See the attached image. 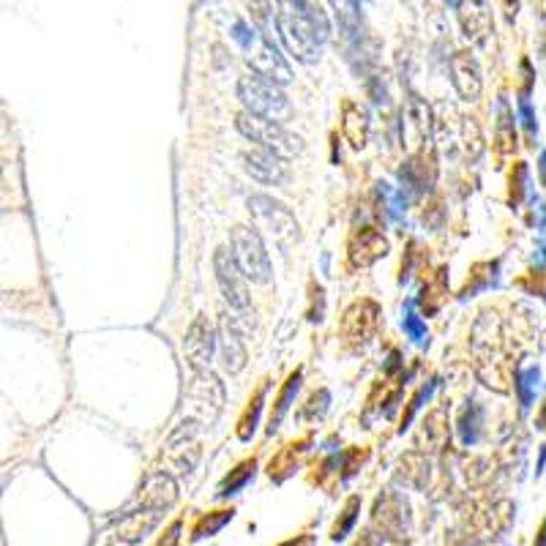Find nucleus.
Instances as JSON below:
<instances>
[{
    "label": "nucleus",
    "instance_id": "3",
    "mask_svg": "<svg viewBox=\"0 0 546 546\" xmlns=\"http://www.w3.org/2000/svg\"><path fill=\"white\" fill-rule=\"evenodd\" d=\"M186 420H194L200 426H210L224 410V385L210 369L194 372L189 388H186Z\"/></svg>",
    "mask_w": 546,
    "mask_h": 546
},
{
    "label": "nucleus",
    "instance_id": "34",
    "mask_svg": "<svg viewBox=\"0 0 546 546\" xmlns=\"http://www.w3.org/2000/svg\"><path fill=\"white\" fill-rule=\"evenodd\" d=\"M358 511H360V497H350V500L344 503V511H341L339 522L334 525V530H331V538H334V541H341V538L353 530V525H356V519H358Z\"/></svg>",
    "mask_w": 546,
    "mask_h": 546
},
{
    "label": "nucleus",
    "instance_id": "41",
    "mask_svg": "<svg viewBox=\"0 0 546 546\" xmlns=\"http://www.w3.org/2000/svg\"><path fill=\"white\" fill-rule=\"evenodd\" d=\"M519 118H522V126L527 131V140H535V131H538V123H535V112L527 99H519Z\"/></svg>",
    "mask_w": 546,
    "mask_h": 546
},
{
    "label": "nucleus",
    "instance_id": "54",
    "mask_svg": "<svg viewBox=\"0 0 546 546\" xmlns=\"http://www.w3.org/2000/svg\"><path fill=\"white\" fill-rule=\"evenodd\" d=\"M541 260H546V246L541 249Z\"/></svg>",
    "mask_w": 546,
    "mask_h": 546
},
{
    "label": "nucleus",
    "instance_id": "51",
    "mask_svg": "<svg viewBox=\"0 0 546 546\" xmlns=\"http://www.w3.org/2000/svg\"><path fill=\"white\" fill-rule=\"evenodd\" d=\"M538 426L546 429V401H544V407H541V413H538Z\"/></svg>",
    "mask_w": 546,
    "mask_h": 546
},
{
    "label": "nucleus",
    "instance_id": "16",
    "mask_svg": "<svg viewBox=\"0 0 546 546\" xmlns=\"http://www.w3.org/2000/svg\"><path fill=\"white\" fill-rule=\"evenodd\" d=\"M451 80H454V87L464 102H475L481 96V68H478V61L470 52H456L451 58Z\"/></svg>",
    "mask_w": 546,
    "mask_h": 546
},
{
    "label": "nucleus",
    "instance_id": "15",
    "mask_svg": "<svg viewBox=\"0 0 546 546\" xmlns=\"http://www.w3.org/2000/svg\"><path fill=\"white\" fill-rule=\"evenodd\" d=\"M243 331L238 328L235 317L222 315L219 320V350H222V363L230 375H238L246 366V344H243Z\"/></svg>",
    "mask_w": 546,
    "mask_h": 546
},
{
    "label": "nucleus",
    "instance_id": "48",
    "mask_svg": "<svg viewBox=\"0 0 546 546\" xmlns=\"http://www.w3.org/2000/svg\"><path fill=\"white\" fill-rule=\"evenodd\" d=\"M538 172H541V183H544L546 189V150L541 153V159H538Z\"/></svg>",
    "mask_w": 546,
    "mask_h": 546
},
{
    "label": "nucleus",
    "instance_id": "32",
    "mask_svg": "<svg viewBox=\"0 0 546 546\" xmlns=\"http://www.w3.org/2000/svg\"><path fill=\"white\" fill-rule=\"evenodd\" d=\"M538 377H541V372H538L535 366H530V369H522V372L516 375V391H519V401H522V410H530V404H533V396H535V388H538Z\"/></svg>",
    "mask_w": 546,
    "mask_h": 546
},
{
    "label": "nucleus",
    "instance_id": "23",
    "mask_svg": "<svg viewBox=\"0 0 546 546\" xmlns=\"http://www.w3.org/2000/svg\"><path fill=\"white\" fill-rule=\"evenodd\" d=\"M175 497H178V486H175V481L169 478L167 473L153 475V478L142 486V492H140V500H142V505H145L147 511L169 508V505L175 503Z\"/></svg>",
    "mask_w": 546,
    "mask_h": 546
},
{
    "label": "nucleus",
    "instance_id": "20",
    "mask_svg": "<svg viewBox=\"0 0 546 546\" xmlns=\"http://www.w3.org/2000/svg\"><path fill=\"white\" fill-rule=\"evenodd\" d=\"M341 134H344V140L350 142V147H366L369 142V112H366V107H360L358 102H344L341 107Z\"/></svg>",
    "mask_w": 546,
    "mask_h": 546
},
{
    "label": "nucleus",
    "instance_id": "40",
    "mask_svg": "<svg viewBox=\"0 0 546 546\" xmlns=\"http://www.w3.org/2000/svg\"><path fill=\"white\" fill-rule=\"evenodd\" d=\"M252 20L257 22V28L262 30V36H268L271 39V6H268V0H252Z\"/></svg>",
    "mask_w": 546,
    "mask_h": 546
},
{
    "label": "nucleus",
    "instance_id": "12",
    "mask_svg": "<svg viewBox=\"0 0 546 546\" xmlns=\"http://www.w3.org/2000/svg\"><path fill=\"white\" fill-rule=\"evenodd\" d=\"M372 522H375V527H377L382 535L401 538L404 530H407V500H401V495H396V492L382 495L377 503H375Z\"/></svg>",
    "mask_w": 546,
    "mask_h": 546
},
{
    "label": "nucleus",
    "instance_id": "24",
    "mask_svg": "<svg viewBox=\"0 0 546 546\" xmlns=\"http://www.w3.org/2000/svg\"><path fill=\"white\" fill-rule=\"evenodd\" d=\"M298 388H301V369H295L293 375L284 380L279 396L273 401L271 418H268V435H273V432L279 429V423L284 420V415H287V410H290V404H293V399H295V394H298Z\"/></svg>",
    "mask_w": 546,
    "mask_h": 546
},
{
    "label": "nucleus",
    "instance_id": "42",
    "mask_svg": "<svg viewBox=\"0 0 546 546\" xmlns=\"http://www.w3.org/2000/svg\"><path fill=\"white\" fill-rule=\"evenodd\" d=\"M432 388H435V382H432V385H426V388H420L418 394H415V396L410 399V404H407V413H404V418H401V432H404V429L410 426V420H413V415L418 413L420 401H423V399H426V396H429V394H432Z\"/></svg>",
    "mask_w": 546,
    "mask_h": 546
},
{
    "label": "nucleus",
    "instance_id": "11",
    "mask_svg": "<svg viewBox=\"0 0 546 546\" xmlns=\"http://www.w3.org/2000/svg\"><path fill=\"white\" fill-rule=\"evenodd\" d=\"M216 334L210 328L208 317L197 315L194 322L186 331V341H183V353H186V360H189L191 372H202L208 369L210 356H213V347H216Z\"/></svg>",
    "mask_w": 546,
    "mask_h": 546
},
{
    "label": "nucleus",
    "instance_id": "8",
    "mask_svg": "<svg viewBox=\"0 0 546 546\" xmlns=\"http://www.w3.org/2000/svg\"><path fill=\"white\" fill-rule=\"evenodd\" d=\"M380 303L372 301V298H360L356 301L344 317H341V339L350 350H360L366 347L372 339L377 336V328H380Z\"/></svg>",
    "mask_w": 546,
    "mask_h": 546
},
{
    "label": "nucleus",
    "instance_id": "28",
    "mask_svg": "<svg viewBox=\"0 0 546 546\" xmlns=\"http://www.w3.org/2000/svg\"><path fill=\"white\" fill-rule=\"evenodd\" d=\"M254 470H257V459H246V462L238 464L235 470H230V475L219 483V497H230L238 489H243L254 478Z\"/></svg>",
    "mask_w": 546,
    "mask_h": 546
},
{
    "label": "nucleus",
    "instance_id": "44",
    "mask_svg": "<svg viewBox=\"0 0 546 546\" xmlns=\"http://www.w3.org/2000/svg\"><path fill=\"white\" fill-rule=\"evenodd\" d=\"M522 99H527L530 96V85H533V71H530V63L527 61H522Z\"/></svg>",
    "mask_w": 546,
    "mask_h": 546
},
{
    "label": "nucleus",
    "instance_id": "2",
    "mask_svg": "<svg viewBox=\"0 0 546 546\" xmlns=\"http://www.w3.org/2000/svg\"><path fill=\"white\" fill-rule=\"evenodd\" d=\"M238 99L243 102V107L254 112V115H262V118H271V121H287L293 115V107L290 99L284 96V90L279 87V83H273L262 74H249L238 83Z\"/></svg>",
    "mask_w": 546,
    "mask_h": 546
},
{
    "label": "nucleus",
    "instance_id": "31",
    "mask_svg": "<svg viewBox=\"0 0 546 546\" xmlns=\"http://www.w3.org/2000/svg\"><path fill=\"white\" fill-rule=\"evenodd\" d=\"M481 420H483V410L478 404H470V407L464 410L462 420H459V432H462L464 445L478 442V437H481Z\"/></svg>",
    "mask_w": 546,
    "mask_h": 546
},
{
    "label": "nucleus",
    "instance_id": "9",
    "mask_svg": "<svg viewBox=\"0 0 546 546\" xmlns=\"http://www.w3.org/2000/svg\"><path fill=\"white\" fill-rule=\"evenodd\" d=\"M213 271H216V281L222 287L224 301L230 303L238 315H249L252 301H249V287L243 281L246 276L238 268V262H235L230 249H224V246L216 249V254H213Z\"/></svg>",
    "mask_w": 546,
    "mask_h": 546
},
{
    "label": "nucleus",
    "instance_id": "17",
    "mask_svg": "<svg viewBox=\"0 0 546 546\" xmlns=\"http://www.w3.org/2000/svg\"><path fill=\"white\" fill-rule=\"evenodd\" d=\"M459 25L462 33L473 44H483L492 33V11L486 0H462L459 6Z\"/></svg>",
    "mask_w": 546,
    "mask_h": 546
},
{
    "label": "nucleus",
    "instance_id": "6",
    "mask_svg": "<svg viewBox=\"0 0 546 546\" xmlns=\"http://www.w3.org/2000/svg\"><path fill=\"white\" fill-rule=\"evenodd\" d=\"M232 257L238 262V268L243 271V276L254 281V284H265L271 281V260H268V252H265V243L260 238V232L252 230V227H243L238 224L232 230Z\"/></svg>",
    "mask_w": 546,
    "mask_h": 546
},
{
    "label": "nucleus",
    "instance_id": "21",
    "mask_svg": "<svg viewBox=\"0 0 546 546\" xmlns=\"http://www.w3.org/2000/svg\"><path fill=\"white\" fill-rule=\"evenodd\" d=\"M309 445H312V437H303V440H295V442H287L276 456L271 459L268 464V475H271L276 483L287 481L290 475L295 473V467L301 464V456L309 451Z\"/></svg>",
    "mask_w": 546,
    "mask_h": 546
},
{
    "label": "nucleus",
    "instance_id": "26",
    "mask_svg": "<svg viewBox=\"0 0 546 546\" xmlns=\"http://www.w3.org/2000/svg\"><path fill=\"white\" fill-rule=\"evenodd\" d=\"M262 404H265V382L254 391V396L249 399L246 410L238 418V440H252L254 429H257V420H260V413H262Z\"/></svg>",
    "mask_w": 546,
    "mask_h": 546
},
{
    "label": "nucleus",
    "instance_id": "19",
    "mask_svg": "<svg viewBox=\"0 0 546 546\" xmlns=\"http://www.w3.org/2000/svg\"><path fill=\"white\" fill-rule=\"evenodd\" d=\"M399 178L404 183V189H410L413 194H423L426 189H432L435 178H437V167L435 159L426 153H415L404 162V167L399 169Z\"/></svg>",
    "mask_w": 546,
    "mask_h": 546
},
{
    "label": "nucleus",
    "instance_id": "5",
    "mask_svg": "<svg viewBox=\"0 0 546 546\" xmlns=\"http://www.w3.org/2000/svg\"><path fill=\"white\" fill-rule=\"evenodd\" d=\"M249 213L254 216V222L260 224V230L268 232L273 238V243H279L281 249L293 246L298 241V235H301V227H298L290 208H284L273 197H265V194L249 197Z\"/></svg>",
    "mask_w": 546,
    "mask_h": 546
},
{
    "label": "nucleus",
    "instance_id": "14",
    "mask_svg": "<svg viewBox=\"0 0 546 546\" xmlns=\"http://www.w3.org/2000/svg\"><path fill=\"white\" fill-rule=\"evenodd\" d=\"M451 437L448 429V407L437 404L426 413V418L420 420V429L415 432V448L423 454H437L445 448V442Z\"/></svg>",
    "mask_w": 546,
    "mask_h": 546
},
{
    "label": "nucleus",
    "instance_id": "33",
    "mask_svg": "<svg viewBox=\"0 0 546 546\" xmlns=\"http://www.w3.org/2000/svg\"><path fill=\"white\" fill-rule=\"evenodd\" d=\"M462 140H464V153H467V159H478L483 150V134H481V126L475 123V118H464Z\"/></svg>",
    "mask_w": 546,
    "mask_h": 546
},
{
    "label": "nucleus",
    "instance_id": "37",
    "mask_svg": "<svg viewBox=\"0 0 546 546\" xmlns=\"http://www.w3.org/2000/svg\"><path fill=\"white\" fill-rule=\"evenodd\" d=\"M404 334L413 339L415 344H429V334H426V325L420 322V317L413 312V309H407V315H404Z\"/></svg>",
    "mask_w": 546,
    "mask_h": 546
},
{
    "label": "nucleus",
    "instance_id": "10",
    "mask_svg": "<svg viewBox=\"0 0 546 546\" xmlns=\"http://www.w3.org/2000/svg\"><path fill=\"white\" fill-rule=\"evenodd\" d=\"M388 238L377 227H358L347 241V260L353 268H369L388 254Z\"/></svg>",
    "mask_w": 546,
    "mask_h": 546
},
{
    "label": "nucleus",
    "instance_id": "18",
    "mask_svg": "<svg viewBox=\"0 0 546 546\" xmlns=\"http://www.w3.org/2000/svg\"><path fill=\"white\" fill-rule=\"evenodd\" d=\"M334 11H336L339 28L344 44L350 49V55H366L363 49V25H360V11H358V0H331Z\"/></svg>",
    "mask_w": 546,
    "mask_h": 546
},
{
    "label": "nucleus",
    "instance_id": "36",
    "mask_svg": "<svg viewBox=\"0 0 546 546\" xmlns=\"http://www.w3.org/2000/svg\"><path fill=\"white\" fill-rule=\"evenodd\" d=\"M369 459V448H347L344 456H341V478H350L360 470V464Z\"/></svg>",
    "mask_w": 546,
    "mask_h": 546
},
{
    "label": "nucleus",
    "instance_id": "1",
    "mask_svg": "<svg viewBox=\"0 0 546 546\" xmlns=\"http://www.w3.org/2000/svg\"><path fill=\"white\" fill-rule=\"evenodd\" d=\"M276 28L284 47L301 63L320 61L322 44L331 36L328 17L322 14L317 0H279Z\"/></svg>",
    "mask_w": 546,
    "mask_h": 546
},
{
    "label": "nucleus",
    "instance_id": "22",
    "mask_svg": "<svg viewBox=\"0 0 546 546\" xmlns=\"http://www.w3.org/2000/svg\"><path fill=\"white\" fill-rule=\"evenodd\" d=\"M448 301V265H442L426 279V284L420 287L418 306L423 309L426 317H435L442 309V303Z\"/></svg>",
    "mask_w": 546,
    "mask_h": 546
},
{
    "label": "nucleus",
    "instance_id": "46",
    "mask_svg": "<svg viewBox=\"0 0 546 546\" xmlns=\"http://www.w3.org/2000/svg\"><path fill=\"white\" fill-rule=\"evenodd\" d=\"M178 533H181V522H175V525L169 527L167 533H164L167 538H162V541H159L156 546H175V544H178Z\"/></svg>",
    "mask_w": 546,
    "mask_h": 546
},
{
    "label": "nucleus",
    "instance_id": "13",
    "mask_svg": "<svg viewBox=\"0 0 546 546\" xmlns=\"http://www.w3.org/2000/svg\"><path fill=\"white\" fill-rule=\"evenodd\" d=\"M243 167L252 175L254 181L260 183H268V186H281L287 181V164L279 153H273L268 147L262 150H246L243 153Z\"/></svg>",
    "mask_w": 546,
    "mask_h": 546
},
{
    "label": "nucleus",
    "instance_id": "53",
    "mask_svg": "<svg viewBox=\"0 0 546 546\" xmlns=\"http://www.w3.org/2000/svg\"><path fill=\"white\" fill-rule=\"evenodd\" d=\"M445 3H448V6H459L462 0H445Z\"/></svg>",
    "mask_w": 546,
    "mask_h": 546
},
{
    "label": "nucleus",
    "instance_id": "7",
    "mask_svg": "<svg viewBox=\"0 0 546 546\" xmlns=\"http://www.w3.org/2000/svg\"><path fill=\"white\" fill-rule=\"evenodd\" d=\"M235 39L246 47V52H249V63L257 74H262V77H268L273 83L279 85H287L293 80V71H290V66L284 63V58L279 55V49H276V44L268 39V36H254L252 30L246 28V25H235Z\"/></svg>",
    "mask_w": 546,
    "mask_h": 546
},
{
    "label": "nucleus",
    "instance_id": "49",
    "mask_svg": "<svg viewBox=\"0 0 546 546\" xmlns=\"http://www.w3.org/2000/svg\"><path fill=\"white\" fill-rule=\"evenodd\" d=\"M505 6H508V11H505L508 20H514V17H516V0H505Z\"/></svg>",
    "mask_w": 546,
    "mask_h": 546
},
{
    "label": "nucleus",
    "instance_id": "29",
    "mask_svg": "<svg viewBox=\"0 0 546 546\" xmlns=\"http://www.w3.org/2000/svg\"><path fill=\"white\" fill-rule=\"evenodd\" d=\"M495 142H497V153L500 156L514 153V147H516V126H514V115H511V109H508L505 102H500V121H497Z\"/></svg>",
    "mask_w": 546,
    "mask_h": 546
},
{
    "label": "nucleus",
    "instance_id": "43",
    "mask_svg": "<svg viewBox=\"0 0 546 546\" xmlns=\"http://www.w3.org/2000/svg\"><path fill=\"white\" fill-rule=\"evenodd\" d=\"M522 287H527L530 293L546 298V273L544 271H533L530 273V279H522Z\"/></svg>",
    "mask_w": 546,
    "mask_h": 546
},
{
    "label": "nucleus",
    "instance_id": "35",
    "mask_svg": "<svg viewBox=\"0 0 546 546\" xmlns=\"http://www.w3.org/2000/svg\"><path fill=\"white\" fill-rule=\"evenodd\" d=\"M525 194H527V164L525 162H516V167L511 172V194H508L511 205H519L525 200Z\"/></svg>",
    "mask_w": 546,
    "mask_h": 546
},
{
    "label": "nucleus",
    "instance_id": "50",
    "mask_svg": "<svg viewBox=\"0 0 546 546\" xmlns=\"http://www.w3.org/2000/svg\"><path fill=\"white\" fill-rule=\"evenodd\" d=\"M535 11L541 20H546V0H535Z\"/></svg>",
    "mask_w": 546,
    "mask_h": 546
},
{
    "label": "nucleus",
    "instance_id": "38",
    "mask_svg": "<svg viewBox=\"0 0 546 546\" xmlns=\"http://www.w3.org/2000/svg\"><path fill=\"white\" fill-rule=\"evenodd\" d=\"M322 315H325V293L317 281H312L309 284V312H306V317L312 322H322Z\"/></svg>",
    "mask_w": 546,
    "mask_h": 546
},
{
    "label": "nucleus",
    "instance_id": "39",
    "mask_svg": "<svg viewBox=\"0 0 546 546\" xmlns=\"http://www.w3.org/2000/svg\"><path fill=\"white\" fill-rule=\"evenodd\" d=\"M328 401H331V394L322 388V391H317L309 396L306 401V410H303V418H322L325 415V410H328Z\"/></svg>",
    "mask_w": 546,
    "mask_h": 546
},
{
    "label": "nucleus",
    "instance_id": "25",
    "mask_svg": "<svg viewBox=\"0 0 546 546\" xmlns=\"http://www.w3.org/2000/svg\"><path fill=\"white\" fill-rule=\"evenodd\" d=\"M429 470H432V464H429L423 451H410L399 459V478L418 486V489H423L426 481H429Z\"/></svg>",
    "mask_w": 546,
    "mask_h": 546
},
{
    "label": "nucleus",
    "instance_id": "4",
    "mask_svg": "<svg viewBox=\"0 0 546 546\" xmlns=\"http://www.w3.org/2000/svg\"><path fill=\"white\" fill-rule=\"evenodd\" d=\"M235 126H238V131H241L246 140H252L257 145L268 147V150L279 153V156H295V153L303 150L301 137L290 134L279 121L262 118V115H254L249 109H243V112L235 118Z\"/></svg>",
    "mask_w": 546,
    "mask_h": 546
},
{
    "label": "nucleus",
    "instance_id": "30",
    "mask_svg": "<svg viewBox=\"0 0 546 546\" xmlns=\"http://www.w3.org/2000/svg\"><path fill=\"white\" fill-rule=\"evenodd\" d=\"M232 516H235V511L232 508H224V511H213L208 516H202L197 527H194V541H200V538H208V535H216L222 527L230 522Z\"/></svg>",
    "mask_w": 546,
    "mask_h": 546
},
{
    "label": "nucleus",
    "instance_id": "27",
    "mask_svg": "<svg viewBox=\"0 0 546 546\" xmlns=\"http://www.w3.org/2000/svg\"><path fill=\"white\" fill-rule=\"evenodd\" d=\"M497 268H500V262H478V265H473L470 279L464 281L459 298H473L475 293L486 290L489 284H495L497 281Z\"/></svg>",
    "mask_w": 546,
    "mask_h": 546
},
{
    "label": "nucleus",
    "instance_id": "52",
    "mask_svg": "<svg viewBox=\"0 0 546 546\" xmlns=\"http://www.w3.org/2000/svg\"><path fill=\"white\" fill-rule=\"evenodd\" d=\"M541 230L546 232V205L541 208Z\"/></svg>",
    "mask_w": 546,
    "mask_h": 546
},
{
    "label": "nucleus",
    "instance_id": "45",
    "mask_svg": "<svg viewBox=\"0 0 546 546\" xmlns=\"http://www.w3.org/2000/svg\"><path fill=\"white\" fill-rule=\"evenodd\" d=\"M353 546H380V535L377 533H372V530H366V533L358 535V541Z\"/></svg>",
    "mask_w": 546,
    "mask_h": 546
},
{
    "label": "nucleus",
    "instance_id": "47",
    "mask_svg": "<svg viewBox=\"0 0 546 546\" xmlns=\"http://www.w3.org/2000/svg\"><path fill=\"white\" fill-rule=\"evenodd\" d=\"M312 535H298V538H290V541H284L281 546H312Z\"/></svg>",
    "mask_w": 546,
    "mask_h": 546
}]
</instances>
